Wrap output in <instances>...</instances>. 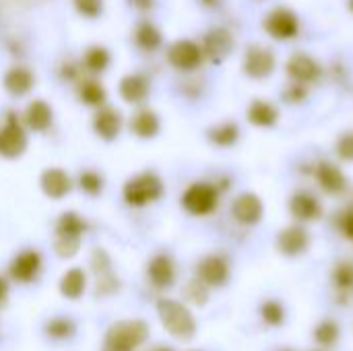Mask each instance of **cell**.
<instances>
[{
    "mask_svg": "<svg viewBox=\"0 0 353 351\" xmlns=\"http://www.w3.org/2000/svg\"><path fill=\"white\" fill-rule=\"evenodd\" d=\"M275 70V56L269 48L250 46L244 56V72L252 79H267Z\"/></svg>",
    "mask_w": 353,
    "mask_h": 351,
    "instance_id": "obj_7",
    "label": "cell"
},
{
    "mask_svg": "<svg viewBox=\"0 0 353 351\" xmlns=\"http://www.w3.org/2000/svg\"><path fill=\"white\" fill-rule=\"evenodd\" d=\"M85 232V221L77 213H64L58 221L56 236H70V238H81Z\"/></svg>",
    "mask_w": 353,
    "mask_h": 351,
    "instance_id": "obj_28",
    "label": "cell"
},
{
    "mask_svg": "<svg viewBox=\"0 0 353 351\" xmlns=\"http://www.w3.org/2000/svg\"><path fill=\"white\" fill-rule=\"evenodd\" d=\"M85 66L91 70V72H101V70H105L108 68V64H110V54H108V50L105 48H99V46H95V48H91V50H87V54H85Z\"/></svg>",
    "mask_w": 353,
    "mask_h": 351,
    "instance_id": "obj_30",
    "label": "cell"
},
{
    "mask_svg": "<svg viewBox=\"0 0 353 351\" xmlns=\"http://www.w3.org/2000/svg\"><path fill=\"white\" fill-rule=\"evenodd\" d=\"M168 60L178 70H194L203 62V48L190 39H178L168 50Z\"/></svg>",
    "mask_w": 353,
    "mask_h": 351,
    "instance_id": "obj_6",
    "label": "cell"
},
{
    "mask_svg": "<svg viewBox=\"0 0 353 351\" xmlns=\"http://www.w3.org/2000/svg\"><path fill=\"white\" fill-rule=\"evenodd\" d=\"M72 331H74V327H72V323L66 321V319H54V321L48 323V327H46V333H48L50 337H54V339H66V337L72 335Z\"/></svg>",
    "mask_w": 353,
    "mask_h": 351,
    "instance_id": "obj_36",
    "label": "cell"
},
{
    "mask_svg": "<svg viewBox=\"0 0 353 351\" xmlns=\"http://www.w3.org/2000/svg\"><path fill=\"white\" fill-rule=\"evenodd\" d=\"M265 31L275 39H294L300 31V19L292 8L277 6L265 17Z\"/></svg>",
    "mask_w": 353,
    "mask_h": 351,
    "instance_id": "obj_5",
    "label": "cell"
},
{
    "mask_svg": "<svg viewBox=\"0 0 353 351\" xmlns=\"http://www.w3.org/2000/svg\"><path fill=\"white\" fill-rule=\"evenodd\" d=\"M74 6L87 19H95L97 14H101V8H103L101 0H74Z\"/></svg>",
    "mask_w": 353,
    "mask_h": 351,
    "instance_id": "obj_37",
    "label": "cell"
},
{
    "mask_svg": "<svg viewBox=\"0 0 353 351\" xmlns=\"http://www.w3.org/2000/svg\"><path fill=\"white\" fill-rule=\"evenodd\" d=\"M186 296H188L194 304L203 306V304L207 302V288H205V283H203L201 279L190 281L188 288H186Z\"/></svg>",
    "mask_w": 353,
    "mask_h": 351,
    "instance_id": "obj_39",
    "label": "cell"
},
{
    "mask_svg": "<svg viewBox=\"0 0 353 351\" xmlns=\"http://www.w3.org/2000/svg\"><path fill=\"white\" fill-rule=\"evenodd\" d=\"M163 194L161 178L153 172H143L124 184V199L132 207H143L157 201Z\"/></svg>",
    "mask_w": 353,
    "mask_h": 351,
    "instance_id": "obj_2",
    "label": "cell"
},
{
    "mask_svg": "<svg viewBox=\"0 0 353 351\" xmlns=\"http://www.w3.org/2000/svg\"><path fill=\"white\" fill-rule=\"evenodd\" d=\"M134 39H137V43L143 48V50H149V52H153L155 48H159V43H161V33H159V29L153 25V23H141L139 27H137V31H134Z\"/></svg>",
    "mask_w": 353,
    "mask_h": 351,
    "instance_id": "obj_27",
    "label": "cell"
},
{
    "mask_svg": "<svg viewBox=\"0 0 353 351\" xmlns=\"http://www.w3.org/2000/svg\"><path fill=\"white\" fill-rule=\"evenodd\" d=\"M4 87L12 95H25L33 87V74H31V70H27L23 66L8 70L6 77H4Z\"/></svg>",
    "mask_w": 353,
    "mask_h": 351,
    "instance_id": "obj_24",
    "label": "cell"
},
{
    "mask_svg": "<svg viewBox=\"0 0 353 351\" xmlns=\"http://www.w3.org/2000/svg\"><path fill=\"white\" fill-rule=\"evenodd\" d=\"M234 48V37L230 31L225 29H213L205 35V46H203V54L211 56L213 60H221L225 58Z\"/></svg>",
    "mask_w": 353,
    "mask_h": 351,
    "instance_id": "obj_16",
    "label": "cell"
},
{
    "mask_svg": "<svg viewBox=\"0 0 353 351\" xmlns=\"http://www.w3.org/2000/svg\"><path fill=\"white\" fill-rule=\"evenodd\" d=\"M79 95L87 106H101L105 101V89L95 81H85L79 87Z\"/></svg>",
    "mask_w": 353,
    "mask_h": 351,
    "instance_id": "obj_29",
    "label": "cell"
},
{
    "mask_svg": "<svg viewBox=\"0 0 353 351\" xmlns=\"http://www.w3.org/2000/svg\"><path fill=\"white\" fill-rule=\"evenodd\" d=\"M60 292H62V296H66L70 300L81 298L83 292H85V273H83V269L66 271V275L60 281Z\"/></svg>",
    "mask_w": 353,
    "mask_h": 351,
    "instance_id": "obj_26",
    "label": "cell"
},
{
    "mask_svg": "<svg viewBox=\"0 0 353 351\" xmlns=\"http://www.w3.org/2000/svg\"><path fill=\"white\" fill-rule=\"evenodd\" d=\"M120 95L128 103H141L149 95V81L143 74H128L120 83Z\"/></svg>",
    "mask_w": 353,
    "mask_h": 351,
    "instance_id": "obj_21",
    "label": "cell"
},
{
    "mask_svg": "<svg viewBox=\"0 0 353 351\" xmlns=\"http://www.w3.org/2000/svg\"><path fill=\"white\" fill-rule=\"evenodd\" d=\"M149 279L155 288H170L176 279V267L170 257H155L149 263Z\"/></svg>",
    "mask_w": 353,
    "mask_h": 351,
    "instance_id": "obj_18",
    "label": "cell"
},
{
    "mask_svg": "<svg viewBox=\"0 0 353 351\" xmlns=\"http://www.w3.org/2000/svg\"><path fill=\"white\" fill-rule=\"evenodd\" d=\"M153 351H172V350H170V348H155Z\"/></svg>",
    "mask_w": 353,
    "mask_h": 351,
    "instance_id": "obj_43",
    "label": "cell"
},
{
    "mask_svg": "<svg viewBox=\"0 0 353 351\" xmlns=\"http://www.w3.org/2000/svg\"><path fill=\"white\" fill-rule=\"evenodd\" d=\"M199 279L205 283V285H223L230 277V265L223 257H207L199 263Z\"/></svg>",
    "mask_w": 353,
    "mask_h": 351,
    "instance_id": "obj_12",
    "label": "cell"
},
{
    "mask_svg": "<svg viewBox=\"0 0 353 351\" xmlns=\"http://www.w3.org/2000/svg\"><path fill=\"white\" fill-rule=\"evenodd\" d=\"M314 339L323 345V348H331L335 345V341L339 339V327L333 321H325L316 327L314 331Z\"/></svg>",
    "mask_w": 353,
    "mask_h": 351,
    "instance_id": "obj_31",
    "label": "cell"
},
{
    "mask_svg": "<svg viewBox=\"0 0 353 351\" xmlns=\"http://www.w3.org/2000/svg\"><path fill=\"white\" fill-rule=\"evenodd\" d=\"M209 141L217 147H232L236 145V141L240 139V128L236 122H219L215 124L209 132Z\"/></svg>",
    "mask_w": 353,
    "mask_h": 351,
    "instance_id": "obj_25",
    "label": "cell"
},
{
    "mask_svg": "<svg viewBox=\"0 0 353 351\" xmlns=\"http://www.w3.org/2000/svg\"><path fill=\"white\" fill-rule=\"evenodd\" d=\"M130 128L137 137L141 139H151L159 132V118L151 110H141L132 116Z\"/></svg>",
    "mask_w": 353,
    "mask_h": 351,
    "instance_id": "obj_23",
    "label": "cell"
},
{
    "mask_svg": "<svg viewBox=\"0 0 353 351\" xmlns=\"http://www.w3.org/2000/svg\"><path fill=\"white\" fill-rule=\"evenodd\" d=\"M25 122L37 132L46 130L52 124V108L41 99L31 101L25 110Z\"/></svg>",
    "mask_w": 353,
    "mask_h": 351,
    "instance_id": "obj_22",
    "label": "cell"
},
{
    "mask_svg": "<svg viewBox=\"0 0 353 351\" xmlns=\"http://www.w3.org/2000/svg\"><path fill=\"white\" fill-rule=\"evenodd\" d=\"M308 244H310V236L300 225H290V228L281 230L277 236V248L285 257H300L302 252L308 250Z\"/></svg>",
    "mask_w": 353,
    "mask_h": 351,
    "instance_id": "obj_11",
    "label": "cell"
},
{
    "mask_svg": "<svg viewBox=\"0 0 353 351\" xmlns=\"http://www.w3.org/2000/svg\"><path fill=\"white\" fill-rule=\"evenodd\" d=\"M285 97H288L290 101H294V103H300V101L306 97V89H304V85H300V83L292 85V87L285 91Z\"/></svg>",
    "mask_w": 353,
    "mask_h": 351,
    "instance_id": "obj_40",
    "label": "cell"
},
{
    "mask_svg": "<svg viewBox=\"0 0 353 351\" xmlns=\"http://www.w3.org/2000/svg\"><path fill=\"white\" fill-rule=\"evenodd\" d=\"M248 120L250 124L254 126H261V128H269V126H275L277 120H279V112L273 103H269L267 99H254L248 108Z\"/></svg>",
    "mask_w": 353,
    "mask_h": 351,
    "instance_id": "obj_20",
    "label": "cell"
},
{
    "mask_svg": "<svg viewBox=\"0 0 353 351\" xmlns=\"http://www.w3.org/2000/svg\"><path fill=\"white\" fill-rule=\"evenodd\" d=\"M157 312H159V319H161V323H163V327L168 329L170 335H174L178 339H190L194 335V331H196L194 317L180 302H176V300H159L157 302Z\"/></svg>",
    "mask_w": 353,
    "mask_h": 351,
    "instance_id": "obj_1",
    "label": "cell"
},
{
    "mask_svg": "<svg viewBox=\"0 0 353 351\" xmlns=\"http://www.w3.org/2000/svg\"><path fill=\"white\" fill-rule=\"evenodd\" d=\"M79 184L87 194H99L103 190V178L95 170H85L79 176Z\"/></svg>",
    "mask_w": 353,
    "mask_h": 351,
    "instance_id": "obj_32",
    "label": "cell"
},
{
    "mask_svg": "<svg viewBox=\"0 0 353 351\" xmlns=\"http://www.w3.org/2000/svg\"><path fill=\"white\" fill-rule=\"evenodd\" d=\"M149 337V329L143 321H122L110 327L105 345L118 351L137 350Z\"/></svg>",
    "mask_w": 353,
    "mask_h": 351,
    "instance_id": "obj_3",
    "label": "cell"
},
{
    "mask_svg": "<svg viewBox=\"0 0 353 351\" xmlns=\"http://www.w3.org/2000/svg\"><path fill=\"white\" fill-rule=\"evenodd\" d=\"M205 2H207V4H213V2H215V0H205Z\"/></svg>",
    "mask_w": 353,
    "mask_h": 351,
    "instance_id": "obj_46",
    "label": "cell"
},
{
    "mask_svg": "<svg viewBox=\"0 0 353 351\" xmlns=\"http://www.w3.org/2000/svg\"><path fill=\"white\" fill-rule=\"evenodd\" d=\"M337 155L345 161H353V132H343L339 139H337Z\"/></svg>",
    "mask_w": 353,
    "mask_h": 351,
    "instance_id": "obj_38",
    "label": "cell"
},
{
    "mask_svg": "<svg viewBox=\"0 0 353 351\" xmlns=\"http://www.w3.org/2000/svg\"><path fill=\"white\" fill-rule=\"evenodd\" d=\"M333 281L343 292L353 290V263H339L333 271Z\"/></svg>",
    "mask_w": 353,
    "mask_h": 351,
    "instance_id": "obj_33",
    "label": "cell"
},
{
    "mask_svg": "<svg viewBox=\"0 0 353 351\" xmlns=\"http://www.w3.org/2000/svg\"><path fill=\"white\" fill-rule=\"evenodd\" d=\"M290 211L298 221H314L323 215V207L319 199L306 190H300L290 199Z\"/></svg>",
    "mask_w": 353,
    "mask_h": 351,
    "instance_id": "obj_13",
    "label": "cell"
},
{
    "mask_svg": "<svg viewBox=\"0 0 353 351\" xmlns=\"http://www.w3.org/2000/svg\"><path fill=\"white\" fill-rule=\"evenodd\" d=\"M6 296H8V285H6V281L0 277V308H2L4 302H6Z\"/></svg>",
    "mask_w": 353,
    "mask_h": 351,
    "instance_id": "obj_42",
    "label": "cell"
},
{
    "mask_svg": "<svg viewBox=\"0 0 353 351\" xmlns=\"http://www.w3.org/2000/svg\"><path fill=\"white\" fill-rule=\"evenodd\" d=\"M219 192L213 184L207 182H194L190 184L182 194V205L192 215H209L217 209Z\"/></svg>",
    "mask_w": 353,
    "mask_h": 351,
    "instance_id": "obj_4",
    "label": "cell"
},
{
    "mask_svg": "<svg viewBox=\"0 0 353 351\" xmlns=\"http://www.w3.org/2000/svg\"><path fill=\"white\" fill-rule=\"evenodd\" d=\"M41 188L50 199H62L70 192V178L66 176V172L52 168L41 176Z\"/></svg>",
    "mask_w": 353,
    "mask_h": 351,
    "instance_id": "obj_19",
    "label": "cell"
},
{
    "mask_svg": "<svg viewBox=\"0 0 353 351\" xmlns=\"http://www.w3.org/2000/svg\"><path fill=\"white\" fill-rule=\"evenodd\" d=\"M103 351H118V350H112V348H108V345H105V350Z\"/></svg>",
    "mask_w": 353,
    "mask_h": 351,
    "instance_id": "obj_45",
    "label": "cell"
},
{
    "mask_svg": "<svg viewBox=\"0 0 353 351\" xmlns=\"http://www.w3.org/2000/svg\"><path fill=\"white\" fill-rule=\"evenodd\" d=\"M285 68H288V74L294 79V83H300V85L314 83L323 72L321 64L310 54H304V52H298V54L290 56Z\"/></svg>",
    "mask_w": 353,
    "mask_h": 351,
    "instance_id": "obj_8",
    "label": "cell"
},
{
    "mask_svg": "<svg viewBox=\"0 0 353 351\" xmlns=\"http://www.w3.org/2000/svg\"><path fill=\"white\" fill-rule=\"evenodd\" d=\"M341 232L345 234V238L353 240V207L347 209L341 217Z\"/></svg>",
    "mask_w": 353,
    "mask_h": 351,
    "instance_id": "obj_41",
    "label": "cell"
},
{
    "mask_svg": "<svg viewBox=\"0 0 353 351\" xmlns=\"http://www.w3.org/2000/svg\"><path fill=\"white\" fill-rule=\"evenodd\" d=\"M93 128L95 132L105 139V141H112L118 137L120 128H122V118H120V112L114 110V108H103L95 114V120H93Z\"/></svg>",
    "mask_w": 353,
    "mask_h": 351,
    "instance_id": "obj_17",
    "label": "cell"
},
{
    "mask_svg": "<svg viewBox=\"0 0 353 351\" xmlns=\"http://www.w3.org/2000/svg\"><path fill=\"white\" fill-rule=\"evenodd\" d=\"M316 182L319 186L329 192V194H339L347 188V178L345 174L335 166V163H329V161H323L319 168H316Z\"/></svg>",
    "mask_w": 353,
    "mask_h": 351,
    "instance_id": "obj_15",
    "label": "cell"
},
{
    "mask_svg": "<svg viewBox=\"0 0 353 351\" xmlns=\"http://www.w3.org/2000/svg\"><path fill=\"white\" fill-rule=\"evenodd\" d=\"M347 6H350V10L353 12V0H347Z\"/></svg>",
    "mask_w": 353,
    "mask_h": 351,
    "instance_id": "obj_44",
    "label": "cell"
},
{
    "mask_svg": "<svg viewBox=\"0 0 353 351\" xmlns=\"http://www.w3.org/2000/svg\"><path fill=\"white\" fill-rule=\"evenodd\" d=\"M39 267H41V257L39 252L35 250H25L21 252L12 263H10V277L14 281H21V283H27V281H33L39 273Z\"/></svg>",
    "mask_w": 353,
    "mask_h": 351,
    "instance_id": "obj_14",
    "label": "cell"
},
{
    "mask_svg": "<svg viewBox=\"0 0 353 351\" xmlns=\"http://www.w3.org/2000/svg\"><path fill=\"white\" fill-rule=\"evenodd\" d=\"M25 147H27V137L19 126V122L14 120V116L10 114L4 128L0 130V153L4 157H17L25 151Z\"/></svg>",
    "mask_w": 353,
    "mask_h": 351,
    "instance_id": "obj_9",
    "label": "cell"
},
{
    "mask_svg": "<svg viewBox=\"0 0 353 351\" xmlns=\"http://www.w3.org/2000/svg\"><path fill=\"white\" fill-rule=\"evenodd\" d=\"M261 314H263L265 323H267V325H271V327H279V325L283 323V319H285V312H283L281 304H279V302H275V300L265 302V304H263V308H261Z\"/></svg>",
    "mask_w": 353,
    "mask_h": 351,
    "instance_id": "obj_34",
    "label": "cell"
},
{
    "mask_svg": "<svg viewBox=\"0 0 353 351\" xmlns=\"http://www.w3.org/2000/svg\"><path fill=\"white\" fill-rule=\"evenodd\" d=\"M81 246V238H70V236H56L54 248L62 259H70L72 254H77Z\"/></svg>",
    "mask_w": 353,
    "mask_h": 351,
    "instance_id": "obj_35",
    "label": "cell"
},
{
    "mask_svg": "<svg viewBox=\"0 0 353 351\" xmlns=\"http://www.w3.org/2000/svg\"><path fill=\"white\" fill-rule=\"evenodd\" d=\"M263 201L252 194V192H244L240 194L234 205H232V215L236 221L244 223V225H254L263 219Z\"/></svg>",
    "mask_w": 353,
    "mask_h": 351,
    "instance_id": "obj_10",
    "label": "cell"
}]
</instances>
